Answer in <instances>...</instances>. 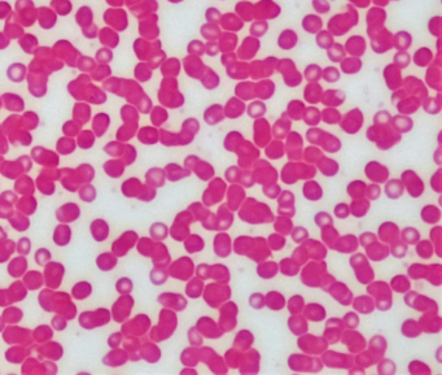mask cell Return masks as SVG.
Instances as JSON below:
<instances>
[{
    "instance_id": "6da1fadb",
    "label": "cell",
    "mask_w": 442,
    "mask_h": 375,
    "mask_svg": "<svg viewBox=\"0 0 442 375\" xmlns=\"http://www.w3.org/2000/svg\"><path fill=\"white\" fill-rule=\"evenodd\" d=\"M296 230H297V231H296L295 234H293V239H295V242L296 243L302 242V240H304V239H305L306 236H307V234H306V231H305V228H304V227H297V228H296Z\"/></svg>"
}]
</instances>
